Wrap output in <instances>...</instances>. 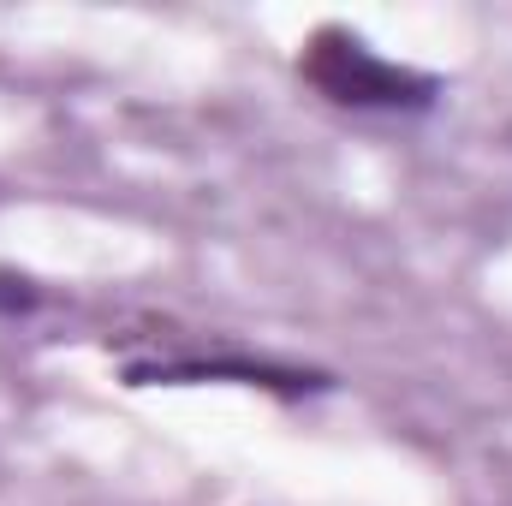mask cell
Masks as SVG:
<instances>
[{"mask_svg": "<svg viewBox=\"0 0 512 506\" xmlns=\"http://www.w3.org/2000/svg\"><path fill=\"white\" fill-rule=\"evenodd\" d=\"M298 78L334 102V108H358V114H429L441 102V78L435 72H417V66H399L376 54L358 30H340V24H322L304 54H298Z\"/></svg>", "mask_w": 512, "mask_h": 506, "instance_id": "obj_1", "label": "cell"}, {"mask_svg": "<svg viewBox=\"0 0 512 506\" xmlns=\"http://www.w3.org/2000/svg\"><path fill=\"white\" fill-rule=\"evenodd\" d=\"M126 381H137V387H149V381H245V387H274L286 399L328 387V376L286 370V364H245V358H155V364H131Z\"/></svg>", "mask_w": 512, "mask_h": 506, "instance_id": "obj_2", "label": "cell"}, {"mask_svg": "<svg viewBox=\"0 0 512 506\" xmlns=\"http://www.w3.org/2000/svg\"><path fill=\"white\" fill-rule=\"evenodd\" d=\"M42 304V292L24 280V274H0V316H12V310H36Z\"/></svg>", "mask_w": 512, "mask_h": 506, "instance_id": "obj_3", "label": "cell"}]
</instances>
